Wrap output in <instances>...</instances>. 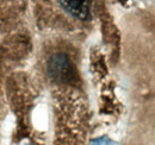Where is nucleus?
<instances>
[{"instance_id":"obj_2","label":"nucleus","mask_w":155,"mask_h":145,"mask_svg":"<svg viewBox=\"0 0 155 145\" xmlns=\"http://www.w3.org/2000/svg\"><path fill=\"white\" fill-rule=\"evenodd\" d=\"M49 72L53 77L66 81L72 76V66L64 55H55L49 62Z\"/></svg>"},{"instance_id":"obj_1","label":"nucleus","mask_w":155,"mask_h":145,"mask_svg":"<svg viewBox=\"0 0 155 145\" xmlns=\"http://www.w3.org/2000/svg\"><path fill=\"white\" fill-rule=\"evenodd\" d=\"M63 11L80 20H87L91 14L90 0H58Z\"/></svg>"}]
</instances>
